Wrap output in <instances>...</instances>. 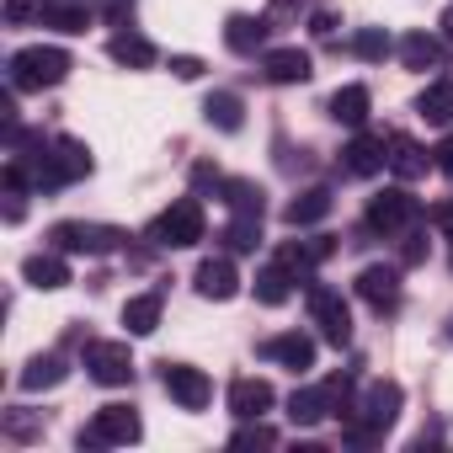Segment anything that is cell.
Returning <instances> with one entry per match:
<instances>
[{
	"instance_id": "29",
	"label": "cell",
	"mask_w": 453,
	"mask_h": 453,
	"mask_svg": "<svg viewBox=\"0 0 453 453\" xmlns=\"http://www.w3.org/2000/svg\"><path fill=\"white\" fill-rule=\"evenodd\" d=\"M27 395H38V389H54V384H65V357L59 352H49V357H33L27 368H22V379H17Z\"/></svg>"
},
{
	"instance_id": "32",
	"label": "cell",
	"mask_w": 453,
	"mask_h": 453,
	"mask_svg": "<svg viewBox=\"0 0 453 453\" xmlns=\"http://www.w3.org/2000/svg\"><path fill=\"white\" fill-rule=\"evenodd\" d=\"M257 241H262V219L235 213V219H230V230H224V246H230V251H257Z\"/></svg>"
},
{
	"instance_id": "5",
	"label": "cell",
	"mask_w": 453,
	"mask_h": 453,
	"mask_svg": "<svg viewBox=\"0 0 453 453\" xmlns=\"http://www.w3.org/2000/svg\"><path fill=\"white\" fill-rule=\"evenodd\" d=\"M139 437H144V421L134 405H102L91 416V426L81 432V448H128Z\"/></svg>"
},
{
	"instance_id": "2",
	"label": "cell",
	"mask_w": 453,
	"mask_h": 453,
	"mask_svg": "<svg viewBox=\"0 0 453 453\" xmlns=\"http://www.w3.org/2000/svg\"><path fill=\"white\" fill-rule=\"evenodd\" d=\"M65 75H70V54L54 43H33L12 54V91H43V86H59Z\"/></svg>"
},
{
	"instance_id": "39",
	"label": "cell",
	"mask_w": 453,
	"mask_h": 453,
	"mask_svg": "<svg viewBox=\"0 0 453 453\" xmlns=\"http://www.w3.org/2000/svg\"><path fill=\"white\" fill-rule=\"evenodd\" d=\"M6 432H12V437H33V432H38V416H22V411H12V416H6Z\"/></svg>"
},
{
	"instance_id": "7",
	"label": "cell",
	"mask_w": 453,
	"mask_h": 453,
	"mask_svg": "<svg viewBox=\"0 0 453 453\" xmlns=\"http://www.w3.org/2000/svg\"><path fill=\"white\" fill-rule=\"evenodd\" d=\"M416 219H421V203L405 187H384L379 197H368V230L373 235H405Z\"/></svg>"
},
{
	"instance_id": "11",
	"label": "cell",
	"mask_w": 453,
	"mask_h": 453,
	"mask_svg": "<svg viewBox=\"0 0 453 453\" xmlns=\"http://www.w3.org/2000/svg\"><path fill=\"white\" fill-rule=\"evenodd\" d=\"M192 283H197V294L213 299V304H230V299L241 294V273H235L230 257H208V262L192 273Z\"/></svg>"
},
{
	"instance_id": "1",
	"label": "cell",
	"mask_w": 453,
	"mask_h": 453,
	"mask_svg": "<svg viewBox=\"0 0 453 453\" xmlns=\"http://www.w3.org/2000/svg\"><path fill=\"white\" fill-rule=\"evenodd\" d=\"M203 203H197V192L192 197H176L165 213H155L150 219V230H144V241L150 246H160V251H187V246H197L203 241Z\"/></svg>"
},
{
	"instance_id": "4",
	"label": "cell",
	"mask_w": 453,
	"mask_h": 453,
	"mask_svg": "<svg viewBox=\"0 0 453 453\" xmlns=\"http://www.w3.org/2000/svg\"><path fill=\"white\" fill-rule=\"evenodd\" d=\"M49 241H54L65 257H107V251H118L128 235H123V230H112V224L65 219V224H54V230H49Z\"/></svg>"
},
{
	"instance_id": "44",
	"label": "cell",
	"mask_w": 453,
	"mask_h": 453,
	"mask_svg": "<svg viewBox=\"0 0 453 453\" xmlns=\"http://www.w3.org/2000/svg\"><path fill=\"white\" fill-rule=\"evenodd\" d=\"M448 336H453V315H448Z\"/></svg>"
},
{
	"instance_id": "37",
	"label": "cell",
	"mask_w": 453,
	"mask_h": 453,
	"mask_svg": "<svg viewBox=\"0 0 453 453\" xmlns=\"http://www.w3.org/2000/svg\"><path fill=\"white\" fill-rule=\"evenodd\" d=\"M192 187H197V192H224V176H219L213 165H197V171H192Z\"/></svg>"
},
{
	"instance_id": "6",
	"label": "cell",
	"mask_w": 453,
	"mask_h": 453,
	"mask_svg": "<svg viewBox=\"0 0 453 453\" xmlns=\"http://www.w3.org/2000/svg\"><path fill=\"white\" fill-rule=\"evenodd\" d=\"M304 299H310V326H315L331 347H347V342H352V310H347V299H342L336 288H326V283H310Z\"/></svg>"
},
{
	"instance_id": "28",
	"label": "cell",
	"mask_w": 453,
	"mask_h": 453,
	"mask_svg": "<svg viewBox=\"0 0 453 453\" xmlns=\"http://www.w3.org/2000/svg\"><path fill=\"white\" fill-rule=\"evenodd\" d=\"M43 22L59 33H86L91 12H86V0H43Z\"/></svg>"
},
{
	"instance_id": "17",
	"label": "cell",
	"mask_w": 453,
	"mask_h": 453,
	"mask_svg": "<svg viewBox=\"0 0 453 453\" xmlns=\"http://www.w3.org/2000/svg\"><path fill=\"white\" fill-rule=\"evenodd\" d=\"M22 278H27L33 288L54 294V288H70V262H65V251L54 246V251H38V257H27V262H22Z\"/></svg>"
},
{
	"instance_id": "24",
	"label": "cell",
	"mask_w": 453,
	"mask_h": 453,
	"mask_svg": "<svg viewBox=\"0 0 453 453\" xmlns=\"http://www.w3.org/2000/svg\"><path fill=\"white\" fill-rule=\"evenodd\" d=\"M107 54H112V65H123V70H150V65H155V43L139 38V33H112Z\"/></svg>"
},
{
	"instance_id": "36",
	"label": "cell",
	"mask_w": 453,
	"mask_h": 453,
	"mask_svg": "<svg viewBox=\"0 0 453 453\" xmlns=\"http://www.w3.org/2000/svg\"><path fill=\"white\" fill-rule=\"evenodd\" d=\"M171 75H176V81H197V75H203V59H192V54H171Z\"/></svg>"
},
{
	"instance_id": "43",
	"label": "cell",
	"mask_w": 453,
	"mask_h": 453,
	"mask_svg": "<svg viewBox=\"0 0 453 453\" xmlns=\"http://www.w3.org/2000/svg\"><path fill=\"white\" fill-rule=\"evenodd\" d=\"M437 27H442V43H453V6H442V17H437Z\"/></svg>"
},
{
	"instance_id": "22",
	"label": "cell",
	"mask_w": 453,
	"mask_h": 453,
	"mask_svg": "<svg viewBox=\"0 0 453 453\" xmlns=\"http://www.w3.org/2000/svg\"><path fill=\"white\" fill-rule=\"evenodd\" d=\"M203 118H208L219 134H241V128H246V102H241L235 91H213V96L203 102Z\"/></svg>"
},
{
	"instance_id": "30",
	"label": "cell",
	"mask_w": 453,
	"mask_h": 453,
	"mask_svg": "<svg viewBox=\"0 0 453 453\" xmlns=\"http://www.w3.org/2000/svg\"><path fill=\"white\" fill-rule=\"evenodd\" d=\"M294 283H299V278H294L283 262H273V267H262V273H257V299H262V304H288Z\"/></svg>"
},
{
	"instance_id": "42",
	"label": "cell",
	"mask_w": 453,
	"mask_h": 453,
	"mask_svg": "<svg viewBox=\"0 0 453 453\" xmlns=\"http://www.w3.org/2000/svg\"><path fill=\"white\" fill-rule=\"evenodd\" d=\"M6 219H12V224L22 219V192H12V187H6Z\"/></svg>"
},
{
	"instance_id": "38",
	"label": "cell",
	"mask_w": 453,
	"mask_h": 453,
	"mask_svg": "<svg viewBox=\"0 0 453 453\" xmlns=\"http://www.w3.org/2000/svg\"><path fill=\"white\" fill-rule=\"evenodd\" d=\"M33 12H43L38 0H6V22H12V27H22V22H27Z\"/></svg>"
},
{
	"instance_id": "9",
	"label": "cell",
	"mask_w": 453,
	"mask_h": 453,
	"mask_svg": "<svg viewBox=\"0 0 453 453\" xmlns=\"http://www.w3.org/2000/svg\"><path fill=\"white\" fill-rule=\"evenodd\" d=\"M160 384H165V395H171L181 411H203V405L213 400L208 373H203V368H192V363H160Z\"/></svg>"
},
{
	"instance_id": "19",
	"label": "cell",
	"mask_w": 453,
	"mask_h": 453,
	"mask_svg": "<svg viewBox=\"0 0 453 453\" xmlns=\"http://www.w3.org/2000/svg\"><path fill=\"white\" fill-rule=\"evenodd\" d=\"M273 400H278V395H273L267 379H235V384H230V411H235L241 421H257L262 411H273Z\"/></svg>"
},
{
	"instance_id": "34",
	"label": "cell",
	"mask_w": 453,
	"mask_h": 453,
	"mask_svg": "<svg viewBox=\"0 0 453 453\" xmlns=\"http://www.w3.org/2000/svg\"><path fill=\"white\" fill-rule=\"evenodd\" d=\"M273 442H278V432H273V426H262V416H257V421H246V426L230 437V448H235V453H246V448H273Z\"/></svg>"
},
{
	"instance_id": "14",
	"label": "cell",
	"mask_w": 453,
	"mask_h": 453,
	"mask_svg": "<svg viewBox=\"0 0 453 453\" xmlns=\"http://www.w3.org/2000/svg\"><path fill=\"white\" fill-rule=\"evenodd\" d=\"M262 75H267L273 86H304V81L315 75V65H310L304 49H267V54H262Z\"/></svg>"
},
{
	"instance_id": "27",
	"label": "cell",
	"mask_w": 453,
	"mask_h": 453,
	"mask_svg": "<svg viewBox=\"0 0 453 453\" xmlns=\"http://www.w3.org/2000/svg\"><path fill=\"white\" fill-rule=\"evenodd\" d=\"M160 294H134L128 304H123V326H128V336H150L155 326H160Z\"/></svg>"
},
{
	"instance_id": "45",
	"label": "cell",
	"mask_w": 453,
	"mask_h": 453,
	"mask_svg": "<svg viewBox=\"0 0 453 453\" xmlns=\"http://www.w3.org/2000/svg\"><path fill=\"white\" fill-rule=\"evenodd\" d=\"M448 262H453V251H448Z\"/></svg>"
},
{
	"instance_id": "40",
	"label": "cell",
	"mask_w": 453,
	"mask_h": 453,
	"mask_svg": "<svg viewBox=\"0 0 453 453\" xmlns=\"http://www.w3.org/2000/svg\"><path fill=\"white\" fill-rule=\"evenodd\" d=\"M310 33H315V38H331V33H336V17H331V12H315V17H310Z\"/></svg>"
},
{
	"instance_id": "23",
	"label": "cell",
	"mask_w": 453,
	"mask_h": 453,
	"mask_svg": "<svg viewBox=\"0 0 453 453\" xmlns=\"http://www.w3.org/2000/svg\"><path fill=\"white\" fill-rule=\"evenodd\" d=\"M416 118H426V123H453V75L426 81V91L416 96Z\"/></svg>"
},
{
	"instance_id": "33",
	"label": "cell",
	"mask_w": 453,
	"mask_h": 453,
	"mask_svg": "<svg viewBox=\"0 0 453 453\" xmlns=\"http://www.w3.org/2000/svg\"><path fill=\"white\" fill-rule=\"evenodd\" d=\"M389 49H395V43H389V33H384V27H363V33L352 38V54H357V59H368V65H384V59H389Z\"/></svg>"
},
{
	"instance_id": "21",
	"label": "cell",
	"mask_w": 453,
	"mask_h": 453,
	"mask_svg": "<svg viewBox=\"0 0 453 453\" xmlns=\"http://www.w3.org/2000/svg\"><path fill=\"white\" fill-rule=\"evenodd\" d=\"M331 213V187H304L288 208H283V219L294 224V230H310V224H320Z\"/></svg>"
},
{
	"instance_id": "8",
	"label": "cell",
	"mask_w": 453,
	"mask_h": 453,
	"mask_svg": "<svg viewBox=\"0 0 453 453\" xmlns=\"http://www.w3.org/2000/svg\"><path fill=\"white\" fill-rule=\"evenodd\" d=\"M86 373L102 389H123L134 379V352L128 342H86Z\"/></svg>"
},
{
	"instance_id": "16",
	"label": "cell",
	"mask_w": 453,
	"mask_h": 453,
	"mask_svg": "<svg viewBox=\"0 0 453 453\" xmlns=\"http://www.w3.org/2000/svg\"><path fill=\"white\" fill-rule=\"evenodd\" d=\"M389 165V150H384V139H373V134H357L347 150H342V171L347 176H379Z\"/></svg>"
},
{
	"instance_id": "12",
	"label": "cell",
	"mask_w": 453,
	"mask_h": 453,
	"mask_svg": "<svg viewBox=\"0 0 453 453\" xmlns=\"http://www.w3.org/2000/svg\"><path fill=\"white\" fill-rule=\"evenodd\" d=\"M357 299L373 304L379 315H384V310H400V267H379V262L363 267V273H357Z\"/></svg>"
},
{
	"instance_id": "3",
	"label": "cell",
	"mask_w": 453,
	"mask_h": 453,
	"mask_svg": "<svg viewBox=\"0 0 453 453\" xmlns=\"http://www.w3.org/2000/svg\"><path fill=\"white\" fill-rule=\"evenodd\" d=\"M288 416H294V426H320L326 416H352V384L347 379H326V384L294 389L288 395Z\"/></svg>"
},
{
	"instance_id": "35",
	"label": "cell",
	"mask_w": 453,
	"mask_h": 453,
	"mask_svg": "<svg viewBox=\"0 0 453 453\" xmlns=\"http://www.w3.org/2000/svg\"><path fill=\"white\" fill-rule=\"evenodd\" d=\"M400 262H405V267L426 262V230H416V224L405 230V241H400Z\"/></svg>"
},
{
	"instance_id": "18",
	"label": "cell",
	"mask_w": 453,
	"mask_h": 453,
	"mask_svg": "<svg viewBox=\"0 0 453 453\" xmlns=\"http://www.w3.org/2000/svg\"><path fill=\"white\" fill-rule=\"evenodd\" d=\"M384 150H389V171H395L400 181H416V176H426V165H432V155H426L411 134H389Z\"/></svg>"
},
{
	"instance_id": "25",
	"label": "cell",
	"mask_w": 453,
	"mask_h": 453,
	"mask_svg": "<svg viewBox=\"0 0 453 453\" xmlns=\"http://www.w3.org/2000/svg\"><path fill=\"white\" fill-rule=\"evenodd\" d=\"M400 65H405V70H437V65H442V38H432V33H405V38H400Z\"/></svg>"
},
{
	"instance_id": "13",
	"label": "cell",
	"mask_w": 453,
	"mask_h": 453,
	"mask_svg": "<svg viewBox=\"0 0 453 453\" xmlns=\"http://www.w3.org/2000/svg\"><path fill=\"white\" fill-rule=\"evenodd\" d=\"M262 357H267V363H283V368H294V373H310V368H315V336H304V331L267 336V342H262Z\"/></svg>"
},
{
	"instance_id": "41",
	"label": "cell",
	"mask_w": 453,
	"mask_h": 453,
	"mask_svg": "<svg viewBox=\"0 0 453 453\" xmlns=\"http://www.w3.org/2000/svg\"><path fill=\"white\" fill-rule=\"evenodd\" d=\"M432 155H437V165H442V171H448V176H453V128H448V134H442V144H437V150H432Z\"/></svg>"
},
{
	"instance_id": "26",
	"label": "cell",
	"mask_w": 453,
	"mask_h": 453,
	"mask_svg": "<svg viewBox=\"0 0 453 453\" xmlns=\"http://www.w3.org/2000/svg\"><path fill=\"white\" fill-rule=\"evenodd\" d=\"M368 107H373V96H368V86H357V81L331 96V118L347 123V128H363V123H368Z\"/></svg>"
},
{
	"instance_id": "31",
	"label": "cell",
	"mask_w": 453,
	"mask_h": 453,
	"mask_svg": "<svg viewBox=\"0 0 453 453\" xmlns=\"http://www.w3.org/2000/svg\"><path fill=\"white\" fill-rule=\"evenodd\" d=\"M224 203H230V213H251V219H262L267 213V192L257 187V181H224Z\"/></svg>"
},
{
	"instance_id": "20",
	"label": "cell",
	"mask_w": 453,
	"mask_h": 453,
	"mask_svg": "<svg viewBox=\"0 0 453 453\" xmlns=\"http://www.w3.org/2000/svg\"><path fill=\"white\" fill-rule=\"evenodd\" d=\"M267 33H273V22L267 17H246V12H235L230 22H224V43H230L235 54H257L267 43Z\"/></svg>"
},
{
	"instance_id": "10",
	"label": "cell",
	"mask_w": 453,
	"mask_h": 453,
	"mask_svg": "<svg viewBox=\"0 0 453 453\" xmlns=\"http://www.w3.org/2000/svg\"><path fill=\"white\" fill-rule=\"evenodd\" d=\"M400 400H405V389H400L395 379H379V384H368V389H363V400L352 405V416H363L373 432H389V426H395V416H400Z\"/></svg>"
},
{
	"instance_id": "15",
	"label": "cell",
	"mask_w": 453,
	"mask_h": 453,
	"mask_svg": "<svg viewBox=\"0 0 453 453\" xmlns=\"http://www.w3.org/2000/svg\"><path fill=\"white\" fill-rule=\"evenodd\" d=\"M331 251H336V241H331V235H315V241H288V246L278 251V262H283L299 283H310V273H315Z\"/></svg>"
}]
</instances>
